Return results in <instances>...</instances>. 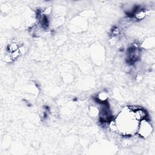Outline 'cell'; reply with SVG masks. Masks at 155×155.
<instances>
[{
  "mask_svg": "<svg viewBox=\"0 0 155 155\" xmlns=\"http://www.w3.org/2000/svg\"><path fill=\"white\" fill-rule=\"evenodd\" d=\"M153 130V128L150 121L147 119L139 123L137 133L143 138H147L150 136Z\"/></svg>",
  "mask_w": 155,
  "mask_h": 155,
  "instance_id": "obj_1",
  "label": "cell"
},
{
  "mask_svg": "<svg viewBox=\"0 0 155 155\" xmlns=\"http://www.w3.org/2000/svg\"><path fill=\"white\" fill-rule=\"evenodd\" d=\"M132 115H133V118L138 123L142 121V120L147 119L148 118V113L145 110L144 108L142 107H139L136 110L131 112Z\"/></svg>",
  "mask_w": 155,
  "mask_h": 155,
  "instance_id": "obj_2",
  "label": "cell"
},
{
  "mask_svg": "<svg viewBox=\"0 0 155 155\" xmlns=\"http://www.w3.org/2000/svg\"><path fill=\"white\" fill-rule=\"evenodd\" d=\"M109 98V94L107 90H102L97 93L95 97V101L96 103H100V104H104L107 103Z\"/></svg>",
  "mask_w": 155,
  "mask_h": 155,
  "instance_id": "obj_3",
  "label": "cell"
},
{
  "mask_svg": "<svg viewBox=\"0 0 155 155\" xmlns=\"http://www.w3.org/2000/svg\"><path fill=\"white\" fill-rule=\"evenodd\" d=\"M19 47H20L19 44L13 41L8 44L7 47V51L9 53H12L14 51L18 50Z\"/></svg>",
  "mask_w": 155,
  "mask_h": 155,
  "instance_id": "obj_4",
  "label": "cell"
},
{
  "mask_svg": "<svg viewBox=\"0 0 155 155\" xmlns=\"http://www.w3.org/2000/svg\"><path fill=\"white\" fill-rule=\"evenodd\" d=\"M154 38L153 39L149 38L147 40H145L144 43L142 44V45H145V48L150 49L152 46H154Z\"/></svg>",
  "mask_w": 155,
  "mask_h": 155,
  "instance_id": "obj_5",
  "label": "cell"
},
{
  "mask_svg": "<svg viewBox=\"0 0 155 155\" xmlns=\"http://www.w3.org/2000/svg\"><path fill=\"white\" fill-rule=\"evenodd\" d=\"M11 53V56H12L14 61H15V60H17L18 58H19V57L20 56H21L18 50L15 51H14V52H12V53Z\"/></svg>",
  "mask_w": 155,
  "mask_h": 155,
  "instance_id": "obj_6",
  "label": "cell"
},
{
  "mask_svg": "<svg viewBox=\"0 0 155 155\" xmlns=\"http://www.w3.org/2000/svg\"><path fill=\"white\" fill-rule=\"evenodd\" d=\"M18 50L20 51L21 55H24L26 53L27 49L24 46V45H20V47L18 49Z\"/></svg>",
  "mask_w": 155,
  "mask_h": 155,
  "instance_id": "obj_7",
  "label": "cell"
}]
</instances>
